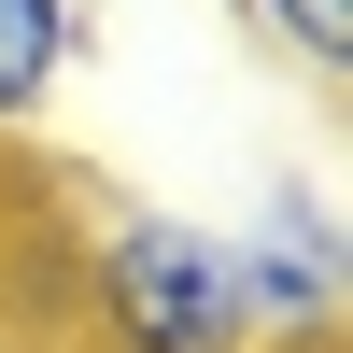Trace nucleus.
Segmentation results:
<instances>
[{
  "label": "nucleus",
  "mask_w": 353,
  "mask_h": 353,
  "mask_svg": "<svg viewBox=\"0 0 353 353\" xmlns=\"http://www.w3.org/2000/svg\"><path fill=\"white\" fill-rule=\"evenodd\" d=\"M71 297H85V339L99 353H269L254 339V297H241V241L170 198H113L71 254Z\"/></svg>",
  "instance_id": "nucleus-1"
},
{
  "label": "nucleus",
  "mask_w": 353,
  "mask_h": 353,
  "mask_svg": "<svg viewBox=\"0 0 353 353\" xmlns=\"http://www.w3.org/2000/svg\"><path fill=\"white\" fill-rule=\"evenodd\" d=\"M241 241V297H254V339L269 353H325L339 325V198H325V170H269L254 184V226H226Z\"/></svg>",
  "instance_id": "nucleus-2"
},
{
  "label": "nucleus",
  "mask_w": 353,
  "mask_h": 353,
  "mask_svg": "<svg viewBox=\"0 0 353 353\" xmlns=\"http://www.w3.org/2000/svg\"><path fill=\"white\" fill-rule=\"evenodd\" d=\"M85 0H0V141H43L57 128V99H71V71H85Z\"/></svg>",
  "instance_id": "nucleus-3"
},
{
  "label": "nucleus",
  "mask_w": 353,
  "mask_h": 353,
  "mask_svg": "<svg viewBox=\"0 0 353 353\" xmlns=\"http://www.w3.org/2000/svg\"><path fill=\"white\" fill-rule=\"evenodd\" d=\"M241 28L311 85V99H339V85H353V0H241Z\"/></svg>",
  "instance_id": "nucleus-4"
}]
</instances>
